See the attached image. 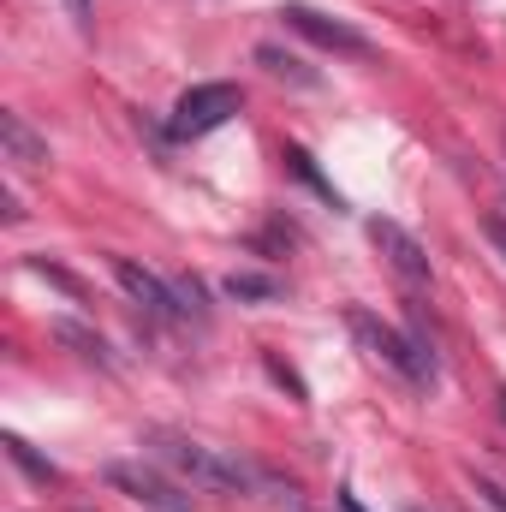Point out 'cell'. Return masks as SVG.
Masks as SVG:
<instances>
[{"label": "cell", "instance_id": "obj_1", "mask_svg": "<svg viewBox=\"0 0 506 512\" xmlns=\"http://www.w3.org/2000/svg\"><path fill=\"white\" fill-rule=\"evenodd\" d=\"M149 447H155V459H161L179 483H191V489H203V495H245L256 483V471L245 459H233V453H221V447H203V441H191V435L161 429V435H149Z\"/></svg>", "mask_w": 506, "mask_h": 512}, {"label": "cell", "instance_id": "obj_2", "mask_svg": "<svg viewBox=\"0 0 506 512\" xmlns=\"http://www.w3.org/2000/svg\"><path fill=\"white\" fill-rule=\"evenodd\" d=\"M346 322H352V334L364 340V352H370V358H381L393 376H405L411 387H429V382H435V358H429V346H423V340H405L399 328L376 322L370 310H352Z\"/></svg>", "mask_w": 506, "mask_h": 512}, {"label": "cell", "instance_id": "obj_3", "mask_svg": "<svg viewBox=\"0 0 506 512\" xmlns=\"http://www.w3.org/2000/svg\"><path fill=\"white\" fill-rule=\"evenodd\" d=\"M239 102H245V90H239V84H191V90L173 102V120H167V131H173L179 143L209 137L215 126H227V120L239 114Z\"/></svg>", "mask_w": 506, "mask_h": 512}, {"label": "cell", "instance_id": "obj_4", "mask_svg": "<svg viewBox=\"0 0 506 512\" xmlns=\"http://www.w3.org/2000/svg\"><path fill=\"white\" fill-rule=\"evenodd\" d=\"M114 280L126 286V298L143 310V316H155V322H173V316H185L191 304H197V286H185V292H173L161 274H149V268H137L131 256H114Z\"/></svg>", "mask_w": 506, "mask_h": 512}, {"label": "cell", "instance_id": "obj_5", "mask_svg": "<svg viewBox=\"0 0 506 512\" xmlns=\"http://www.w3.org/2000/svg\"><path fill=\"white\" fill-rule=\"evenodd\" d=\"M280 18H286V30H298L304 42H316V48H328V54H352V60H370V54H376V42H370L364 30H352L346 18H328V12H316V6H286Z\"/></svg>", "mask_w": 506, "mask_h": 512}, {"label": "cell", "instance_id": "obj_6", "mask_svg": "<svg viewBox=\"0 0 506 512\" xmlns=\"http://www.w3.org/2000/svg\"><path fill=\"white\" fill-rule=\"evenodd\" d=\"M108 489H120V495L137 501L143 512H191V501H185L167 477H155L149 465H108Z\"/></svg>", "mask_w": 506, "mask_h": 512}, {"label": "cell", "instance_id": "obj_7", "mask_svg": "<svg viewBox=\"0 0 506 512\" xmlns=\"http://www.w3.org/2000/svg\"><path fill=\"white\" fill-rule=\"evenodd\" d=\"M370 239H376V251L393 262V274H399L405 286H423V280H429V256H423V245H417L405 227H393V221H370Z\"/></svg>", "mask_w": 506, "mask_h": 512}, {"label": "cell", "instance_id": "obj_8", "mask_svg": "<svg viewBox=\"0 0 506 512\" xmlns=\"http://www.w3.org/2000/svg\"><path fill=\"white\" fill-rule=\"evenodd\" d=\"M0 143H6V161L12 167H42L48 161V137L24 126V114H0Z\"/></svg>", "mask_w": 506, "mask_h": 512}, {"label": "cell", "instance_id": "obj_9", "mask_svg": "<svg viewBox=\"0 0 506 512\" xmlns=\"http://www.w3.org/2000/svg\"><path fill=\"white\" fill-rule=\"evenodd\" d=\"M6 453H12V459H18V465H24V471L36 477V483H54V465H42V459L30 453V441H18V435H6Z\"/></svg>", "mask_w": 506, "mask_h": 512}, {"label": "cell", "instance_id": "obj_10", "mask_svg": "<svg viewBox=\"0 0 506 512\" xmlns=\"http://www.w3.org/2000/svg\"><path fill=\"white\" fill-rule=\"evenodd\" d=\"M471 501H477V512H506V489L489 477H471Z\"/></svg>", "mask_w": 506, "mask_h": 512}, {"label": "cell", "instance_id": "obj_11", "mask_svg": "<svg viewBox=\"0 0 506 512\" xmlns=\"http://www.w3.org/2000/svg\"><path fill=\"white\" fill-rule=\"evenodd\" d=\"M286 161H292V173H298V179H310V185H316V191H322L328 203H340V197H334V185H328V179H322V173L310 167V155H304V149H286Z\"/></svg>", "mask_w": 506, "mask_h": 512}, {"label": "cell", "instance_id": "obj_12", "mask_svg": "<svg viewBox=\"0 0 506 512\" xmlns=\"http://www.w3.org/2000/svg\"><path fill=\"white\" fill-rule=\"evenodd\" d=\"M227 292H233V298H274V280H256V274H233V280H227Z\"/></svg>", "mask_w": 506, "mask_h": 512}, {"label": "cell", "instance_id": "obj_13", "mask_svg": "<svg viewBox=\"0 0 506 512\" xmlns=\"http://www.w3.org/2000/svg\"><path fill=\"white\" fill-rule=\"evenodd\" d=\"M256 60H262V66H268V72H274V78H304V72H298V60H292V54H274V48H262V54H256ZM304 84H310V78H304Z\"/></svg>", "mask_w": 506, "mask_h": 512}, {"label": "cell", "instance_id": "obj_14", "mask_svg": "<svg viewBox=\"0 0 506 512\" xmlns=\"http://www.w3.org/2000/svg\"><path fill=\"white\" fill-rule=\"evenodd\" d=\"M483 233H489V245L506 256V221H501V215H489V221H483Z\"/></svg>", "mask_w": 506, "mask_h": 512}, {"label": "cell", "instance_id": "obj_15", "mask_svg": "<svg viewBox=\"0 0 506 512\" xmlns=\"http://www.w3.org/2000/svg\"><path fill=\"white\" fill-rule=\"evenodd\" d=\"M66 6H72V18H78V24H90V0H66Z\"/></svg>", "mask_w": 506, "mask_h": 512}, {"label": "cell", "instance_id": "obj_16", "mask_svg": "<svg viewBox=\"0 0 506 512\" xmlns=\"http://www.w3.org/2000/svg\"><path fill=\"white\" fill-rule=\"evenodd\" d=\"M340 512H364L358 507V495H340Z\"/></svg>", "mask_w": 506, "mask_h": 512}, {"label": "cell", "instance_id": "obj_17", "mask_svg": "<svg viewBox=\"0 0 506 512\" xmlns=\"http://www.w3.org/2000/svg\"><path fill=\"white\" fill-rule=\"evenodd\" d=\"M501 417H506V393H501Z\"/></svg>", "mask_w": 506, "mask_h": 512}]
</instances>
